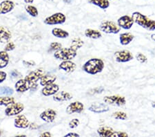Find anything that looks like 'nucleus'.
<instances>
[{
    "instance_id": "f704fd0d",
    "label": "nucleus",
    "mask_w": 155,
    "mask_h": 137,
    "mask_svg": "<svg viewBox=\"0 0 155 137\" xmlns=\"http://www.w3.org/2000/svg\"><path fill=\"white\" fill-rule=\"evenodd\" d=\"M79 124H80V122H79V119L74 118V119H72V121H70L69 127L72 129H74V128H77V127L79 125Z\"/></svg>"
},
{
    "instance_id": "c85d7f7f",
    "label": "nucleus",
    "mask_w": 155,
    "mask_h": 137,
    "mask_svg": "<svg viewBox=\"0 0 155 137\" xmlns=\"http://www.w3.org/2000/svg\"><path fill=\"white\" fill-rule=\"evenodd\" d=\"M112 116L114 118L117 119V120H122V121H126L127 118V115L126 113H125L124 111H115L114 113H112Z\"/></svg>"
},
{
    "instance_id": "f8f14e48",
    "label": "nucleus",
    "mask_w": 155,
    "mask_h": 137,
    "mask_svg": "<svg viewBox=\"0 0 155 137\" xmlns=\"http://www.w3.org/2000/svg\"><path fill=\"white\" fill-rule=\"evenodd\" d=\"M109 106L106 103H95L92 104L88 108V110L96 114H101L109 111Z\"/></svg>"
},
{
    "instance_id": "72a5a7b5",
    "label": "nucleus",
    "mask_w": 155,
    "mask_h": 137,
    "mask_svg": "<svg viewBox=\"0 0 155 137\" xmlns=\"http://www.w3.org/2000/svg\"><path fill=\"white\" fill-rule=\"evenodd\" d=\"M136 58L137 60V61H139L140 63H146L147 62V57L141 53H139L138 54H137Z\"/></svg>"
},
{
    "instance_id": "a878e982",
    "label": "nucleus",
    "mask_w": 155,
    "mask_h": 137,
    "mask_svg": "<svg viewBox=\"0 0 155 137\" xmlns=\"http://www.w3.org/2000/svg\"><path fill=\"white\" fill-rule=\"evenodd\" d=\"M52 34L54 37H58V38H66L69 37V33L68 31H64V30L59 28H54L52 30Z\"/></svg>"
},
{
    "instance_id": "6e6552de",
    "label": "nucleus",
    "mask_w": 155,
    "mask_h": 137,
    "mask_svg": "<svg viewBox=\"0 0 155 137\" xmlns=\"http://www.w3.org/2000/svg\"><path fill=\"white\" fill-rule=\"evenodd\" d=\"M66 20V17L61 12H57L52 15L46 17L44 20V23L47 25L62 24Z\"/></svg>"
},
{
    "instance_id": "f03ea898",
    "label": "nucleus",
    "mask_w": 155,
    "mask_h": 137,
    "mask_svg": "<svg viewBox=\"0 0 155 137\" xmlns=\"http://www.w3.org/2000/svg\"><path fill=\"white\" fill-rule=\"evenodd\" d=\"M134 22L141 26L142 28L147 30V31H154L155 30V20L150 19L144 15L139 12H134L132 15Z\"/></svg>"
},
{
    "instance_id": "2f4dec72",
    "label": "nucleus",
    "mask_w": 155,
    "mask_h": 137,
    "mask_svg": "<svg viewBox=\"0 0 155 137\" xmlns=\"http://www.w3.org/2000/svg\"><path fill=\"white\" fill-rule=\"evenodd\" d=\"M104 90L105 89L103 87H95V88L91 89L88 92V94H90V95H94V94H101Z\"/></svg>"
},
{
    "instance_id": "58836bf2",
    "label": "nucleus",
    "mask_w": 155,
    "mask_h": 137,
    "mask_svg": "<svg viewBox=\"0 0 155 137\" xmlns=\"http://www.w3.org/2000/svg\"><path fill=\"white\" fill-rule=\"evenodd\" d=\"M7 74L4 71H0V83L4 81L6 78Z\"/></svg>"
},
{
    "instance_id": "37998d69",
    "label": "nucleus",
    "mask_w": 155,
    "mask_h": 137,
    "mask_svg": "<svg viewBox=\"0 0 155 137\" xmlns=\"http://www.w3.org/2000/svg\"><path fill=\"white\" fill-rule=\"evenodd\" d=\"M24 2H25V3H26V4H32V3H33L34 0H24Z\"/></svg>"
},
{
    "instance_id": "7c9ffc66",
    "label": "nucleus",
    "mask_w": 155,
    "mask_h": 137,
    "mask_svg": "<svg viewBox=\"0 0 155 137\" xmlns=\"http://www.w3.org/2000/svg\"><path fill=\"white\" fill-rule=\"evenodd\" d=\"M26 11L32 17H37L38 16V10L37 9L35 6H32V5H28L26 7Z\"/></svg>"
},
{
    "instance_id": "393cba45",
    "label": "nucleus",
    "mask_w": 155,
    "mask_h": 137,
    "mask_svg": "<svg viewBox=\"0 0 155 137\" xmlns=\"http://www.w3.org/2000/svg\"><path fill=\"white\" fill-rule=\"evenodd\" d=\"M88 2L104 10L107 9L110 6L109 0H88Z\"/></svg>"
},
{
    "instance_id": "4be33fe9",
    "label": "nucleus",
    "mask_w": 155,
    "mask_h": 137,
    "mask_svg": "<svg viewBox=\"0 0 155 137\" xmlns=\"http://www.w3.org/2000/svg\"><path fill=\"white\" fill-rule=\"evenodd\" d=\"M57 76L54 75H51L47 74L44 75L40 79V84L42 86H46L48 84L54 83V82L56 80Z\"/></svg>"
},
{
    "instance_id": "0eeeda50",
    "label": "nucleus",
    "mask_w": 155,
    "mask_h": 137,
    "mask_svg": "<svg viewBox=\"0 0 155 137\" xmlns=\"http://www.w3.org/2000/svg\"><path fill=\"white\" fill-rule=\"evenodd\" d=\"M114 59L119 63H126L133 60L134 56L130 51L128 50H121L116 51L114 53Z\"/></svg>"
},
{
    "instance_id": "6ab92c4d",
    "label": "nucleus",
    "mask_w": 155,
    "mask_h": 137,
    "mask_svg": "<svg viewBox=\"0 0 155 137\" xmlns=\"http://www.w3.org/2000/svg\"><path fill=\"white\" fill-rule=\"evenodd\" d=\"M15 126L18 128H27L29 126V121L24 115H19L15 119Z\"/></svg>"
},
{
    "instance_id": "1a4fd4ad",
    "label": "nucleus",
    "mask_w": 155,
    "mask_h": 137,
    "mask_svg": "<svg viewBox=\"0 0 155 137\" xmlns=\"http://www.w3.org/2000/svg\"><path fill=\"white\" fill-rule=\"evenodd\" d=\"M24 106L22 103H14L10 104L5 110V114L8 116H12L19 114L24 110Z\"/></svg>"
},
{
    "instance_id": "b1692460",
    "label": "nucleus",
    "mask_w": 155,
    "mask_h": 137,
    "mask_svg": "<svg viewBox=\"0 0 155 137\" xmlns=\"http://www.w3.org/2000/svg\"><path fill=\"white\" fill-rule=\"evenodd\" d=\"M84 34L86 37L94 39L101 38L102 37V34L99 31L92 29H87L86 31H85Z\"/></svg>"
},
{
    "instance_id": "4468645a",
    "label": "nucleus",
    "mask_w": 155,
    "mask_h": 137,
    "mask_svg": "<svg viewBox=\"0 0 155 137\" xmlns=\"http://www.w3.org/2000/svg\"><path fill=\"white\" fill-rule=\"evenodd\" d=\"M59 87L56 84L52 83L44 86L41 89V94L45 96H49L55 94L59 91Z\"/></svg>"
},
{
    "instance_id": "49530a36",
    "label": "nucleus",
    "mask_w": 155,
    "mask_h": 137,
    "mask_svg": "<svg viewBox=\"0 0 155 137\" xmlns=\"http://www.w3.org/2000/svg\"><path fill=\"white\" fill-rule=\"evenodd\" d=\"M152 108H155V102H152Z\"/></svg>"
},
{
    "instance_id": "ddd939ff",
    "label": "nucleus",
    "mask_w": 155,
    "mask_h": 137,
    "mask_svg": "<svg viewBox=\"0 0 155 137\" xmlns=\"http://www.w3.org/2000/svg\"><path fill=\"white\" fill-rule=\"evenodd\" d=\"M57 116V111L52 109H48L40 114V118L47 123H52L55 120Z\"/></svg>"
},
{
    "instance_id": "a19ab883",
    "label": "nucleus",
    "mask_w": 155,
    "mask_h": 137,
    "mask_svg": "<svg viewBox=\"0 0 155 137\" xmlns=\"http://www.w3.org/2000/svg\"><path fill=\"white\" fill-rule=\"evenodd\" d=\"M41 137H51V134L49 132H44L43 134H41L40 135Z\"/></svg>"
},
{
    "instance_id": "9b49d317",
    "label": "nucleus",
    "mask_w": 155,
    "mask_h": 137,
    "mask_svg": "<svg viewBox=\"0 0 155 137\" xmlns=\"http://www.w3.org/2000/svg\"><path fill=\"white\" fill-rule=\"evenodd\" d=\"M84 104L79 101L73 102L69 104L66 108V113L68 114H80L84 111Z\"/></svg>"
},
{
    "instance_id": "9d476101",
    "label": "nucleus",
    "mask_w": 155,
    "mask_h": 137,
    "mask_svg": "<svg viewBox=\"0 0 155 137\" xmlns=\"http://www.w3.org/2000/svg\"><path fill=\"white\" fill-rule=\"evenodd\" d=\"M134 20L132 17L129 15H124L119 17L117 20V24L120 27L125 30L130 29L134 24Z\"/></svg>"
},
{
    "instance_id": "473e14b6",
    "label": "nucleus",
    "mask_w": 155,
    "mask_h": 137,
    "mask_svg": "<svg viewBox=\"0 0 155 137\" xmlns=\"http://www.w3.org/2000/svg\"><path fill=\"white\" fill-rule=\"evenodd\" d=\"M0 94H6V95H11L13 94V89L8 87H2L0 88Z\"/></svg>"
},
{
    "instance_id": "a18cd8bd",
    "label": "nucleus",
    "mask_w": 155,
    "mask_h": 137,
    "mask_svg": "<svg viewBox=\"0 0 155 137\" xmlns=\"http://www.w3.org/2000/svg\"><path fill=\"white\" fill-rule=\"evenodd\" d=\"M64 2H66V3H68V4H70L71 2V0H64Z\"/></svg>"
},
{
    "instance_id": "7ed1b4c3",
    "label": "nucleus",
    "mask_w": 155,
    "mask_h": 137,
    "mask_svg": "<svg viewBox=\"0 0 155 137\" xmlns=\"http://www.w3.org/2000/svg\"><path fill=\"white\" fill-rule=\"evenodd\" d=\"M77 51L71 48H63L56 51L54 57L57 60H71L77 56Z\"/></svg>"
},
{
    "instance_id": "dca6fc26",
    "label": "nucleus",
    "mask_w": 155,
    "mask_h": 137,
    "mask_svg": "<svg viewBox=\"0 0 155 137\" xmlns=\"http://www.w3.org/2000/svg\"><path fill=\"white\" fill-rule=\"evenodd\" d=\"M31 88V85L30 84L26 79H21L17 81L15 84V89L17 92L23 93Z\"/></svg>"
},
{
    "instance_id": "a211bd4d",
    "label": "nucleus",
    "mask_w": 155,
    "mask_h": 137,
    "mask_svg": "<svg viewBox=\"0 0 155 137\" xmlns=\"http://www.w3.org/2000/svg\"><path fill=\"white\" fill-rule=\"evenodd\" d=\"M72 98V96L68 92L62 91L58 92L57 91L55 94H54L53 100L57 102H64L68 101L69 100Z\"/></svg>"
},
{
    "instance_id": "4c0bfd02",
    "label": "nucleus",
    "mask_w": 155,
    "mask_h": 137,
    "mask_svg": "<svg viewBox=\"0 0 155 137\" xmlns=\"http://www.w3.org/2000/svg\"><path fill=\"white\" fill-rule=\"evenodd\" d=\"M114 136H121V137H127L128 136V134H127L126 132H121V131H114V133L112 134V137Z\"/></svg>"
},
{
    "instance_id": "412c9836",
    "label": "nucleus",
    "mask_w": 155,
    "mask_h": 137,
    "mask_svg": "<svg viewBox=\"0 0 155 137\" xmlns=\"http://www.w3.org/2000/svg\"><path fill=\"white\" fill-rule=\"evenodd\" d=\"M134 39V36L131 33H124L120 35L119 40L121 45L126 46L129 44Z\"/></svg>"
},
{
    "instance_id": "f3484780",
    "label": "nucleus",
    "mask_w": 155,
    "mask_h": 137,
    "mask_svg": "<svg viewBox=\"0 0 155 137\" xmlns=\"http://www.w3.org/2000/svg\"><path fill=\"white\" fill-rule=\"evenodd\" d=\"M59 69L67 73H72L76 69V64L71 60H64L59 64Z\"/></svg>"
},
{
    "instance_id": "20e7f679",
    "label": "nucleus",
    "mask_w": 155,
    "mask_h": 137,
    "mask_svg": "<svg viewBox=\"0 0 155 137\" xmlns=\"http://www.w3.org/2000/svg\"><path fill=\"white\" fill-rule=\"evenodd\" d=\"M100 30L107 34H117L121 31V28L115 22L110 20H104L100 24Z\"/></svg>"
},
{
    "instance_id": "c9c22d12",
    "label": "nucleus",
    "mask_w": 155,
    "mask_h": 137,
    "mask_svg": "<svg viewBox=\"0 0 155 137\" xmlns=\"http://www.w3.org/2000/svg\"><path fill=\"white\" fill-rule=\"evenodd\" d=\"M61 44L59 43V42H52L51 44V48L54 51H58V50L61 49Z\"/></svg>"
},
{
    "instance_id": "c03bdc74",
    "label": "nucleus",
    "mask_w": 155,
    "mask_h": 137,
    "mask_svg": "<svg viewBox=\"0 0 155 137\" xmlns=\"http://www.w3.org/2000/svg\"><path fill=\"white\" fill-rule=\"evenodd\" d=\"M150 37H151V39H152V40H154L155 42V33L152 34L151 36H150Z\"/></svg>"
},
{
    "instance_id": "c756f323",
    "label": "nucleus",
    "mask_w": 155,
    "mask_h": 137,
    "mask_svg": "<svg viewBox=\"0 0 155 137\" xmlns=\"http://www.w3.org/2000/svg\"><path fill=\"white\" fill-rule=\"evenodd\" d=\"M15 103V98L12 97H0V105L8 106Z\"/></svg>"
},
{
    "instance_id": "423d86ee",
    "label": "nucleus",
    "mask_w": 155,
    "mask_h": 137,
    "mask_svg": "<svg viewBox=\"0 0 155 137\" xmlns=\"http://www.w3.org/2000/svg\"><path fill=\"white\" fill-rule=\"evenodd\" d=\"M104 101L105 103L111 105H115L118 107L124 106L126 103V99L124 96L119 95L107 96L104 98Z\"/></svg>"
},
{
    "instance_id": "39448f33",
    "label": "nucleus",
    "mask_w": 155,
    "mask_h": 137,
    "mask_svg": "<svg viewBox=\"0 0 155 137\" xmlns=\"http://www.w3.org/2000/svg\"><path fill=\"white\" fill-rule=\"evenodd\" d=\"M44 75V71L43 69H36L35 71H31L28 76H26L25 79L31 85V88L37 87V82Z\"/></svg>"
},
{
    "instance_id": "ea45409f",
    "label": "nucleus",
    "mask_w": 155,
    "mask_h": 137,
    "mask_svg": "<svg viewBox=\"0 0 155 137\" xmlns=\"http://www.w3.org/2000/svg\"><path fill=\"white\" fill-rule=\"evenodd\" d=\"M29 128L31 129H36L39 128V126L37 125L36 123H32L29 125Z\"/></svg>"
},
{
    "instance_id": "e433bc0d",
    "label": "nucleus",
    "mask_w": 155,
    "mask_h": 137,
    "mask_svg": "<svg viewBox=\"0 0 155 137\" xmlns=\"http://www.w3.org/2000/svg\"><path fill=\"white\" fill-rule=\"evenodd\" d=\"M15 49V44L12 42H10L6 44V46H5L4 51H12V50H14Z\"/></svg>"
},
{
    "instance_id": "f257e3e1",
    "label": "nucleus",
    "mask_w": 155,
    "mask_h": 137,
    "mask_svg": "<svg viewBox=\"0 0 155 137\" xmlns=\"http://www.w3.org/2000/svg\"><path fill=\"white\" fill-rule=\"evenodd\" d=\"M105 67L104 62L99 58H91L85 63L82 69L86 73L91 75H95L104 70Z\"/></svg>"
},
{
    "instance_id": "2eb2a0df",
    "label": "nucleus",
    "mask_w": 155,
    "mask_h": 137,
    "mask_svg": "<svg viewBox=\"0 0 155 137\" xmlns=\"http://www.w3.org/2000/svg\"><path fill=\"white\" fill-rule=\"evenodd\" d=\"M15 7V4L11 0H5L0 3V14H6L11 12Z\"/></svg>"
},
{
    "instance_id": "bb28decb",
    "label": "nucleus",
    "mask_w": 155,
    "mask_h": 137,
    "mask_svg": "<svg viewBox=\"0 0 155 137\" xmlns=\"http://www.w3.org/2000/svg\"><path fill=\"white\" fill-rule=\"evenodd\" d=\"M9 62V57L6 51H0V69L4 68Z\"/></svg>"
},
{
    "instance_id": "aec40b11",
    "label": "nucleus",
    "mask_w": 155,
    "mask_h": 137,
    "mask_svg": "<svg viewBox=\"0 0 155 137\" xmlns=\"http://www.w3.org/2000/svg\"><path fill=\"white\" fill-rule=\"evenodd\" d=\"M11 33L6 27L0 26V43H6L11 38Z\"/></svg>"
},
{
    "instance_id": "cd10ccee",
    "label": "nucleus",
    "mask_w": 155,
    "mask_h": 137,
    "mask_svg": "<svg viewBox=\"0 0 155 137\" xmlns=\"http://www.w3.org/2000/svg\"><path fill=\"white\" fill-rule=\"evenodd\" d=\"M84 44V42L81 38H79V37H76V38L73 39V40L72 41L71 45L70 48H71L72 49H73L74 51H77V50L81 48Z\"/></svg>"
},
{
    "instance_id": "79ce46f5",
    "label": "nucleus",
    "mask_w": 155,
    "mask_h": 137,
    "mask_svg": "<svg viewBox=\"0 0 155 137\" xmlns=\"http://www.w3.org/2000/svg\"><path fill=\"white\" fill-rule=\"evenodd\" d=\"M65 136H72V137H76V136H79V134H77V133L71 132V133L67 134L66 135H65Z\"/></svg>"
},
{
    "instance_id": "5701e85b",
    "label": "nucleus",
    "mask_w": 155,
    "mask_h": 137,
    "mask_svg": "<svg viewBox=\"0 0 155 137\" xmlns=\"http://www.w3.org/2000/svg\"><path fill=\"white\" fill-rule=\"evenodd\" d=\"M114 132V129L108 126H102L97 129V133L101 136H112Z\"/></svg>"
}]
</instances>
